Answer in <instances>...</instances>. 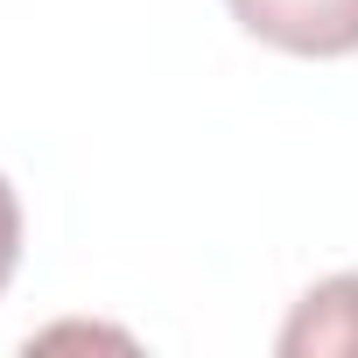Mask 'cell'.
I'll list each match as a JSON object with an SVG mask.
<instances>
[{
  "mask_svg": "<svg viewBox=\"0 0 358 358\" xmlns=\"http://www.w3.org/2000/svg\"><path fill=\"white\" fill-rule=\"evenodd\" d=\"M232 22L288 57H351L358 50V0H225Z\"/></svg>",
  "mask_w": 358,
  "mask_h": 358,
  "instance_id": "obj_1",
  "label": "cell"
},
{
  "mask_svg": "<svg viewBox=\"0 0 358 358\" xmlns=\"http://www.w3.org/2000/svg\"><path fill=\"white\" fill-rule=\"evenodd\" d=\"M281 351L288 358H309V351H358V274H337L323 288H309L281 330Z\"/></svg>",
  "mask_w": 358,
  "mask_h": 358,
  "instance_id": "obj_2",
  "label": "cell"
},
{
  "mask_svg": "<svg viewBox=\"0 0 358 358\" xmlns=\"http://www.w3.org/2000/svg\"><path fill=\"white\" fill-rule=\"evenodd\" d=\"M15 260H22V204L8 190V176H0V288L15 281Z\"/></svg>",
  "mask_w": 358,
  "mask_h": 358,
  "instance_id": "obj_3",
  "label": "cell"
}]
</instances>
